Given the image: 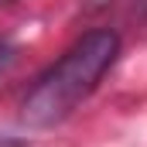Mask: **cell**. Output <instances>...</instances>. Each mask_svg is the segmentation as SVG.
Masks as SVG:
<instances>
[{
    "instance_id": "obj_2",
    "label": "cell",
    "mask_w": 147,
    "mask_h": 147,
    "mask_svg": "<svg viewBox=\"0 0 147 147\" xmlns=\"http://www.w3.org/2000/svg\"><path fill=\"white\" fill-rule=\"evenodd\" d=\"M14 65V48L7 45V41H0V79L7 75V69Z\"/></svg>"
},
{
    "instance_id": "obj_3",
    "label": "cell",
    "mask_w": 147,
    "mask_h": 147,
    "mask_svg": "<svg viewBox=\"0 0 147 147\" xmlns=\"http://www.w3.org/2000/svg\"><path fill=\"white\" fill-rule=\"evenodd\" d=\"M0 3H17V0H0Z\"/></svg>"
},
{
    "instance_id": "obj_1",
    "label": "cell",
    "mask_w": 147,
    "mask_h": 147,
    "mask_svg": "<svg viewBox=\"0 0 147 147\" xmlns=\"http://www.w3.org/2000/svg\"><path fill=\"white\" fill-rule=\"evenodd\" d=\"M120 55V38L99 28L75 41L72 48L31 86V92L21 103V116L28 127H55L65 116L79 110L99 86V79L110 72Z\"/></svg>"
}]
</instances>
